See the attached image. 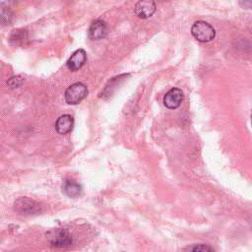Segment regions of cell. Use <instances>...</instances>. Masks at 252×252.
<instances>
[{
  "label": "cell",
  "mask_w": 252,
  "mask_h": 252,
  "mask_svg": "<svg viewBox=\"0 0 252 252\" xmlns=\"http://www.w3.org/2000/svg\"><path fill=\"white\" fill-rule=\"evenodd\" d=\"M191 34L198 42H208L215 38L216 31L209 23L205 21H197L191 28Z\"/></svg>",
  "instance_id": "cell-1"
},
{
  "label": "cell",
  "mask_w": 252,
  "mask_h": 252,
  "mask_svg": "<svg viewBox=\"0 0 252 252\" xmlns=\"http://www.w3.org/2000/svg\"><path fill=\"white\" fill-rule=\"evenodd\" d=\"M88 96V88L82 83H75L65 91V101L69 105H78Z\"/></svg>",
  "instance_id": "cell-2"
},
{
  "label": "cell",
  "mask_w": 252,
  "mask_h": 252,
  "mask_svg": "<svg viewBox=\"0 0 252 252\" xmlns=\"http://www.w3.org/2000/svg\"><path fill=\"white\" fill-rule=\"evenodd\" d=\"M49 242L55 247H68L72 244L71 234L63 229L52 230L47 234Z\"/></svg>",
  "instance_id": "cell-3"
},
{
  "label": "cell",
  "mask_w": 252,
  "mask_h": 252,
  "mask_svg": "<svg viewBox=\"0 0 252 252\" xmlns=\"http://www.w3.org/2000/svg\"><path fill=\"white\" fill-rule=\"evenodd\" d=\"M14 208L18 213L24 215H35L42 212L41 204L27 197H21L16 200Z\"/></svg>",
  "instance_id": "cell-4"
},
{
  "label": "cell",
  "mask_w": 252,
  "mask_h": 252,
  "mask_svg": "<svg viewBox=\"0 0 252 252\" xmlns=\"http://www.w3.org/2000/svg\"><path fill=\"white\" fill-rule=\"evenodd\" d=\"M156 3L154 0H139L134 7L135 14L140 19H148L156 12Z\"/></svg>",
  "instance_id": "cell-5"
},
{
  "label": "cell",
  "mask_w": 252,
  "mask_h": 252,
  "mask_svg": "<svg viewBox=\"0 0 252 252\" xmlns=\"http://www.w3.org/2000/svg\"><path fill=\"white\" fill-rule=\"evenodd\" d=\"M183 99H184L183 92L178 88H173V89H170L165 95L164 104L166 107L169 109H176L181 105Z\"/></svg>",
  "instance_id": "cell-6"
},
{
  "label": "cell",
  "mask_w": 252,
  "mask_h": 252,
  "mask_svg": "<svg viewBox=\"0 0 252 252\" xmlns=\"http://www.w3.org/2000/svg\"><path fill=\"white\" fill-rule=\"evenodd\" d=\"M87 60V54L84 49H77L67 60V68L71 71H77L83 67Z\"/></svg>",
  "instance_id": "cell-7"
},
{
  "label": "cell",
  "mask_w": 252,
  "mask_h": 252,
  "mask_svg": "<svg viewBox=\"0 0 252 252\" xmlns=\"http://www.w3.org/2000/svg\"><path fill=\"white\" fill-rule=\"evenodd\" d=\"M73 127H74V118L69 114L61 115L55 123V129L61 135L68 134L69 132L72 131Z\"/></svg>",
  "instance_id": "cell-8"
},
{
  "label": "cell",
  "mask_w": 252,
  "mask_h": 252,
  "mask_svg": "<svg viewBox=\"0 0 252 252\" xmlns=\"http://www.w3.org/2000/svg\"><path fill=\"white\" fill-rule=\"evenodd\" d=\"M107 35V26L103 20H96L92 23L89 29V37L91 40L99 41L105 38Z\"/></svg>",
  "instance_id": "cell-9"
},
{
  "label": "cell",
  "mask_w": 252,
  "mask_h": 252,
  "mask_svg": "<svg viewBox=\"0 0 252 252\" xmlns=\"http://www.w3.org/2000/svg\"><path fill=\"white\" fill-rule=\"evenodd\" d=\"M63 191L69 197H78L82 193V187L73 180H66L63 184Z\"/></svg>",
  "instance_id": "cell-10"
},
{
  "label": "cell",
  "mask_w": 252,
  "mask_h": 252,
  "mask_svg": "<svg viewBox=\"0 0 252 252\" xmlns=\"http://www.w3.org/2000/svg\"><path fill=\"white\" fill-rule=\"evenodd\" d=\"M27 31L23 29H18L12 32L9 38V42L13 45H21L24 44V42L27 41Z\"/></svg>",
  "instance_id": "cell-11"
},
{
  "label": "cell",
  "mask_w": 252,
  "mask_h": 252,
  "mask_svg": "<svg viewBox=\"0 0 252 252\" xmlns=\"http://www.w3.org/2000/svg\"><path fill=\"white\" fill-rule=\"evenodd\" d=\"M24 83V79L21 77V76H15V77H12L8 82V86L12 89L14 88H19L22 84Z\"/></svg>",
  "instance_id": "cell-12"
},
{
  "label": "cell",
  "mask_w": 252,
  "mask_h": 252,
  "mask_svg": "<svg viewBox=\"0 0 252 252\" xmlns=\"http://www.w3.org/2000/svg\"><path fill=\"white\" fill-rule=\"evenodd\" d=\"M188 250L202 251V252H204V251H214V249L212 247H209V246H207L205 244H199V245H196L194 247H190V248H188Z\"/></svg>",
  "instance_id": "cell-13"
},
{
  "label": "cell",
  "mask_w": 252,
  "mask_h": 252,
  "mask_svg": "<svg viewBox=\"0 0 252 252\" xmlns=\"http://www.w3.org/2000/svg\"><path fill=\"white\" fill-rule=\"evenodd\" d=\"M16 3V0H0V7L10 8Z\"/></svg>",
  "instance_id": "cell-14"
}]
</instances>
